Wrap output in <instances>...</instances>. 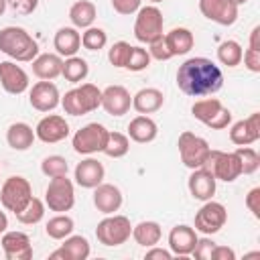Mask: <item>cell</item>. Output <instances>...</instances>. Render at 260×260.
<instances>
[{
  "label": "cell",
  "instance_id": "obj_1",
  "mask_svg": "<svg viewBox=\"0 0 260 260\" xmlns=\"http://www.w3.org/2000/svg\"><path fill=\"white\" fill-rule=\"evenodd\" d=\"M177 85L189 98L213 95L223 85V73L207 57H191L177 69Z\"/></svg>",
  "mask_w": 260,
  "mask_h": 260
},
{
  "label": "cell",
  "instance_id": "obj_2",
  "mask_svg": "<svg viewBox=\"0 0 260 260\" xmlns=\"http://www.w3.org/2000/svg\"><path fill=\"white\" fill-rule=\"evenodd\" d=\"M0 51L18 63H30L39 55V43L22 26H4L0 30Z\"/></svg>",
  "mask_w": 260,
  "mask_h": 260
},
{
  "label": "cell",
  "instance_id": "obj_3",
  "mask_svg": "<svg viewBox=\"0 0 260 260\" xmlns=\"http://www.w3.org/2000/svg\"><path fill=\"white\" fill-rule=\"evenodd\" d=\"M61 106L69 116H85L102 106V89L93 83H81L61 95Z\"/></svg>",
  "mask_w": 260,
  "mask_h": 260
},
{
  "label": "cell",
  "instance_id": "obj_4",
  "mask_svg": "<svg viewBox=\"0 0 260 260\" xmlns=\"http://www.w3.org/2000/svg\"><path fill=\"white\" fill-rule=\"evenodd\" d=\"M191 114L195 120L205 124L211 130H223L232 124V112L217 98H203L191 106Z\"/></svg>",
  "mask_w": 260,
  "mask_h": 260
},
{
  "label": "cell",
  "instance_id": "obj_5",
  "mask_svg": "<svg viewBox=\"0 0 260 260\" xmlns=\"http://www.w3.org/2000/svg\"><path fill=\"white\" fill-rule=\"evenodd\" d=\"M132 236V223L126 215H118V213H110L106 215L98 228H95V238L102 246L108 248H116L122 246L130 240Z\"/></svg>",
  "mask_w": 260,
  "mask_h": 260
},
{
  "label": "cell",
  "instance_id": "obj_6",
  "mask_svg": "<svg viewBox=\"0 0 260 260\" xmlns=\"http://www.w3.org/2000/svg\"><path fill=\"white\" fill-rule=\"evenodd\" d=\"M108 134H110V130L104 124L89 122L73 134L71 146L77 154H85V156L95 154V152H104V146L108 142Z\"/></svg>",
  "mask_w": 260,
  "mask_h": 260
},
{
  "label": "cell",
  "instance_id": "obj_7",
  "mask_svg": "<svg viewBox=\"0 0 260 260\" xmlns=\"http://www.w3.org/2000/svg\"><path fill=\"white\" fill-rule=\"evenodd\" d=\"M30 197H32V187H30L28 179H24L20 175H12L2 183L0 203L6 211H12L14 215L26 207Z\"/></svg>",
  "mask_w": 260,
  "mask_h": 260
},
{
  "label": "cell",
  "instance_id": "obj_8",
  "mask_svg": "<svg viewBox=\"0 0 260 260\" xmlns=\"http://www.w3.org/2000/svg\"><path fill=\"white\" fill-rule=\"evenodd\" d=\"M45 205L49 211L65 213L75 205V185L67 175L53 177L45 189Z\"/></svg>",
  "mask_w": 260,
  "mask_h": 260
},
{
  "label": "cell",
  "instance_id": "obj_9",
  "mask_svg": "<svg viewBox=\"0 0 260 260\" xmlns=\"http://www.w3.org/2000/svg\"><path fill=\"white\" fill-rule=\"evenodd\" d=\"M162 12L156 6H140L136 12V20H134V37L138 43L150 45L152 41H156L158 37H162Z\"/></svg>",
  "mask_w": 260,
  "mask_h": 260
},
{
  "label": "cell",
  "instance_id": "obj_10",
  "mask_svg": "<svg viewBox=\"0 0 260 260\" xmlns=\"http://www.w3.org/2000/svg\"><path fill=\"white\" fill-rule=\"evenodd\" d=\"M177 146H179V154H181V162L187 167V169H199L203 167L211 146L207 144L205 138L185 130L179 134V140H177Z\"/></svg>",
  "mask_w": 260,
  "mask_h": 260
},
{
  "label": "cell",
  "instance_id": "obj_11",
  "mask_svg": "<svg viewBox=\"0 0 260 260\" xmlns=\"http://www.w3.org/2000/svg\"><path fill=\"white\" fill-rule=\"evenodd\" d=\"M203 167L215 177V181H223V183H234L242 175V167L236 152L209 150Z\"/></svg>",
  "mask_w": 260,
  "mask_h": 260
},
{
  "label": "cell",
  "instance_id": "obj_12",
  "mask_svg": "<svg viewBox=\"0 0 260 260\" xmlns=\"http://www.w3.org/2000/svg\"><path fill=\"white\" fill-rule=\"evenodd\" d=\"M225 221H228L225 205L209 199V201H203V205L195 213L193 228H195V232H201L203 236H213L225 225Z\"/></svg>",
  "mask_w": 260,
  "mask_h": 260
},
{
  "label": "cell",
  "instance_id": "obj_13",
  "mask_svg": "<svg viewBox=\"0 0 260 260\" xmlns=\"http://www.w3.org/2000/svg\"><path fill=\"white\" fill-rule=\"evenodd\" d=\"M238 4L232 0H199V12L221 26H232L238 20Z\"/></svg>",
  "mask_w": 260,
  "mask_h": 260
},
{
  "label": "cell",
  "instance_id": "obj_14",
  "mask_svg": "<svg viewBox=\"0 0 260 260\" xmlns=\"http://www.w3.org/2000/svg\"><path fill=\"white\" fill-rule=\"evenodd\" d=\"M28 102L37 112H51L61 104V93L53 81L41 79L28 89Z\"/></svg>",
  "mask_w": 260,
  "mask_h": 260
},
{
  "label": "cell",
  "instance_id": "obj_15",
  "mask_svg": "<svg viewBox=\"0 0 260 260\" xmlns=\"http://www.w3.org/2000/svg\"><path fill=\"white\" fill-rule=\"evenodd\" d=\"M35 136L45 144L61 142L69 136V124L59 114H47L45 118L39 120V124L35 128Z\"/></svg>",
  "mask_w": 260,
  "mask_h": 260
},
{
  "label": "cell",
  "instance_id": "obj_16",
  "mask_svg": "<svg viewBox=\"0 0 260 260\" xmlns=\"http://www.w3.org/2000/svg\"><path fill=\"white\" fill-rule=\"evenodd\" d=\"M0 85L6 93L20 95L30 85L28 73L20 65H16V61H0Z\"/></svg>",
  "mask_w": 260,
  "mask_h": 260
},
{
  "label": "cell",
  "instance_id": "obj_17",
  "mask_svg": "<svg viewBox=\"0 0 260 260\" xmlns=\"http://www.w3.org/2000/svg\"><path fill=\"white\" fill-rule=\"evenodd\" d=\"M106 110V114L110 116H124L128 114V110L132 108V95L124 85H108L106 89H102V106Z\"/></svg>",
  "mask_w": 260,
  "mask_h": 260
},
{
  "label": "cell",
  "instance_id": "obj_18",
  "mask_svg": "<svg viewBox=\"0 0 260 260\" xmlns=\"http://www.w3.org/2000/svg\"><path fill=\"white\" fill-rule=\"evenodd\" d=\"M2 252L6 260H30L32 258V244L24 232H4L0 238Z\"/></svg>",
  "mask_w": 260,
  "mask_h": 260
},
{
  "label": "cell",
  "instance_id": "obj_19",
  "mask_svg": "<svg viewBox=\"0 0 260 260\" xmlns=\"http://www.w3.org/2000/svg\"><path fill=\"white\" fill-rule=\"evenodd\" d=\"M230 140L236 146H250L260 140V114L254 112L246 120H238L230 128Z\"/></svg>",
  "mask_w": 260,
  "mask_h": 260
},
{
  "label": "cell",
  "instance_id": "obj_20",
  "mask_svg": "<svg viewBox=\"0 0 260 260\" xmlns=\"http://www.w3.org/2000/svg\"><path fill=\"white\" fill-rule=\"evenodd\" d=\"M215 177L205 169V167H199V169H193L191 175H189V181H187V187H189V193L193 199L197 201H209L213 199L215 195Z\"/></svg>",
  "mask_w": 260,
  "mask_h": 260
},
{
  "label": "cell",
  "instance_id": "obj_21",
  "mask_svg": "<svg viewBox=\"0 0 260 260\" xmlns=\"http://www.w3.org/2000/svg\"><path fill=\"white\" fill-rule=\"evenodd\" d=\"M104 177H106L104 165H102L98 158H91V156H87V158H83L81 162H77V167H75V171H73L75 183H77L79 187H83V189H93V187H98V185L104 181Z\"/></svg>",
  "mask_w": 260,
  "mask_h": 260
},
{
  "label": "cell",
  "instance_id": "obj_22",
  "mask_svg": "<svg viewBox=\"0 0 260 260\" xmlns=\"http://www.w3.org/2000/svg\"><path fill=\"white\" fill-rule=\"evenodd\" d=\"M122 191L112 185V183H100L98 187H93V205L100 213L104 215H110V213H116L120 207H122Z\"/></svg>",
  "mask_w": 260,
  "mask_h": 260
},
{
  "label": "cell",
  "instance_id": "obj_23",
  "mask_svg": "<svg viewBox=\"0 0 260 260\" xmlns=\"http://www.w3.org/2000/svg\"><path fill=\"white\" fill-rule=\"evenodd\" d=\"M91 254V246L87 242L85 236H67L63 240V244L59 246V250L51 252L49 258L51 260H87Z\"/></svg>",
  "mask_w": 260,
  "mask_h": 260
},
{
  "label": "cell",
  "instance_id": "obj_24",
  "mask_svg": "<svg viewBox=\"0 0 260 260\" xmlns=\"http://www.w3.org/2000/svg\"><path fill=\"white\" fill-rule=\"evenodd\" d=\"M195 242H197V232L191 225L179 223L169 232V250L173 256H189L195 248Z\"/></svg>",
  "mask_w": 260,
  "mask_h": 260
},
{
  "label": "cell",
  "instance_id": "obj_25",
  "mask_svg": "<svg viewBox=\"0 0 260 260\" xmlns=\"http://www.w3.org/2000/svg\"><path fill=\"white\" fill-rule=\"evenodd\" d=\"M30 63H32V73L39 79H47V81L59 77L63 69V57L57 53H39Z\"/></svg>",
  "mask_w": 260,
  "mask_h": 260
},
{
  "label": "cell",
  "instance_id": "obj_26",
  "mask_svg": "<svg viewBox=\"0 0 260 260\" xmlns=\"http://www.w3.org/2000/svg\"><path fill=\"white\" fill-rule=\"evenodd\" d=\"M156 136H158V126L150 116L138 114L136 118L130 120V124H128V138L130 140H134L138 144H146V142H152Z\"/></svg>",
  "mask_w": 260,
  "mask_h": 260
},
{
  "label": "cell",
  "instance_id": "obj_27",
  "mask_svg": "<svg viewBox=\"0 0 260 260\" xmlns=\"http://www.w3.org/2000/svg\"><path fill=\"white\" fill-rule=\"evenodd\" d=\"M162 104H165V95L156 87H142L132 95V108L138 114H146V116L154 114L162 108Z\"/></svg>",
  "mask_w": 260,
  "mask_h": 260
},
{
  "label": "cell",
  "instance_id": "obj_28",
  "mask_svg": "<svg viewBox=\"0 0 260 260\" xmlns=\"http://www.w3.org/2000/svg\"><path fill=\"white\" fill-rule=\"evenodd\" d=\"M53 47H55L57 55H61L65 59L67 57H73V55H77V51L81 47V35L77 32L75 26H61L55 32Z\"/></svg>",
  "mask_w": 260,
  "mask_h": 260
},
{
  "label": "cell",
  "instance_id": "obj_29",
  "mask_svg": "<svg viewBox=\"0 0 260 260\" xmlns=\"http://www.w3.org/2000/svg\"><path fill=\"white\" fill-rule=\"evenodd\" d=\"M165 37V43H167V49L171 53V57H177V55H187L193 45H195V37L189 28L185 26H177V28H171L169 32L162 35Z\"/></svg>",
  "mask_w": 260,
  "mask_h": 260
},
{
  "label": "cell",
  "instance_id": "obj_30",
  "mask_svg": "<svg viewBox=\"0 0 260 260\" xmlns=\"http://www.w3.org/2000/svg\"><path fill=\"white\" fill-rule=\"evenodd\" d=\"M35 130L26 122H14L6 130V142L12 150H28L35 142Z\"/></svg>",
  "mask_w": 260,
  "mask_h": 260
},
{
  "label": "cell",
  "instance_id": "obj_31",
  "mask_svg": "<svg viewBox=\"0 0 260 260\" xmlns=\"http://www.w3.org/2000/svg\"><path fill=\"white\" fill-rule=\"evenodd\" d=\"M160 236H162V230H160V223L158 221L144 219V221L132 225V238L142 248H150V246L158 244L160 242Z\"/></svg>",
  "mask_w": 260,
  "mask_h": 260
},
{
  "label": "cell",
  "instance_id": "obj_32",
  "mask_svg": "<svg viewBox=\"0 0 260 260\" xmlns=\"http://www.w3.org/2000/svg\"><path fill=\"white\" fill-rule=\"evenodd\" d=\"M95 4L91 0H77L71 4L69 8V20L75 28H87V26H93V20H95Z\"/></svg>",
  "mask_w": 260,
  "mask_h": 260
},
{
  "label": "cell",
  "instance_id": "obj_33",
  "mask_svg": "<svg viewBox=\"0 0 260 260\" xmlns=\"http://www.w3.org/2000/svg\"><path fill=\"white\" fill-rule=\"evenodd\" d=\"M73 230H75V221L67 213H57L45 223V234L51 240H65L67 236L73 234Z\"/></svg>",
  "mask_w": 260,
  "mask_h": 260
},
{
  "label": "cell",
  "instance_id": "obj_34",
  "mask_svg": "<svg viewBox=\"0 0 260 260\" xmlns=\"http://www.w3.org/2000/svg\"><path fill=\"white\" fill-rule=\"evenodd\" d=\"M87 73H89V65H87L85 59L73 55V57H67V59L63 61L61 75H63L67 81H71V83H81V81L87 77Z\"/></svg>",
  "mask_w": 260,
  "mask_h": 260
},
{
  "label": "cell",
  "instance_id": "obj_35",
  "mask_svg": "<svg viewBox=\"0 0 260 260\" xmlns=\"http://www.w3.org/2000/svg\"><path fill=\"white\" fill-rule=\"evenodd\" d=\"M242 55H244V49L234 39H228L217 47V61L225 67H238L242 63Z\"/></svg>",
  "mask_w": 260,
  "mask_h": 260
},
{
  "label": "cell",
  "instance_id": "obj_36",
  "mask_svg": "<svg viewBox=\"0 0 260 260\" xmlns=\"http://www.w3.org/2000/svg\"><path fill=\"white\" fill-rule=\"evenodd\" d=\"M130 150V138L128 134H122V132H112L108 134V142L104 146V154L110 156V158H122L126 156Z\"/></svg>",
  "mask_w": 260,
  "mask_h": 260
},
{
  "label": "cell",
  "instance_id": "obj_37",
  "mask_svg": "<svg viewBox=\"0 0 260 260\" xmlns=\"http://www.w3.org/2000/svg\"><path fill=\"white\" fill-rule=\"evenodd\" d=\"M45 209H47L45 201H41L39 197L32 195L30 201L26 203V207L16 213V219H18L20 223H24V225H35V223H39V221L45 217Z\"/></svg>",
  "mask_w": 260,
  "mask_h": 260
},
{
  "label": "cell",
  "instance_id": "obj_38",
  "mask_svg": "<svg viewBox=\"0 0 260 260\" xmlns=\"http://www.w3.org/2000/svg\"><path fill=\"white\" fill-rule=\"evenodd\" d=\"M108 45V35L100 26H87L81 32V47L87 51H102Z\"/></svg>",
  "mask_w": 260,
  "mask_h": 260
},
{
  "label": "cell",
  "instance_id": "obj_39",
  "mask_svg": "<svg viewBox=\"0 0 260 260\" xmlns=\"http://www.w3.org/2000/svg\"><path fill=\"white\" fill-rule=\"evenodd\" d=\"M67 171H69V162H67V158L61 156V154H49V156H45L43 162H41V173H43L45 177H49V179L67 175Z\"/></svg>",
  "mask_w": 260,
  "mask_h": 260
},
{
  "label": "cell",
  "instance_id": "obj_40",
  "mask_svg": "<svg viewBox=\"0 0 260 260\" xmlns=\"http://www.w3.org/2000/svg\"><path fill=\"white\" fill-rule=\"evenodd\" d=\"M234 152H236V156L240 160L242 175H252V173L258 171V167H260V154L254 148H250V146H238Z\"/></svg>",
  "mask_w": 260,
  "mask_h": 260
},
{
  "label": "cell",
  "instance_id": "obj_41",
  "mask_svg": "<svg viewBox=\"0 0 260 260\" xmlns=\"http://www.w3.org/2000/svg\"><path fill=\"white\" fill-rule=\"evenodd\" d=\"M130 51H132V45H130V43L118 41V43H114V45L108 49V61H110L114 67H118V69H124L126 63H128Z\"/></svg>",
  "mask_w": 260,
  "mask_h": 260
},
{
  "label": "cell",
  "instance_id": "obj_42",
  "mask_svg": "<svg viewBox=\"0 0 260 260\" xmlns=\"http://www.w3.org/2000/svg\"><path fill=\"white\" fill-rule=\"evenodd\" d=\"M150 55H148V49H142V47H132V51H130V57H128V63H126V67L124 69H128V71H142V69H146L148 65H150Z\"/></svg>",
  "mask_w": 260,
  "mask_h": 260
},
{
  "label": "cell",
  "instance_id": "obj_43",
  "mask_svg": "<svg viewBox=\"0 0 260 260\" xmlns=\"http://www.w3.org/2000/svg\"><path fill=\"white\" fill-rule=\"evenodd\" d=\"M213 248H215V242H213L209 236H205V238H197L195 248H193L191 254H193L197 260H211Z\"/></svg>",
  "mask_w": 260,
  "mask_h": 260
},
{
  "label": "cell",
  "instance_id": "obj_44",
  "mask_svg": "<svg viewBox=\"0 0 260 260\" xmlns=\"http://www.w3.org/2000/svg\"><path fill=\"white\" fill-rule=\"evenodd\" d=\"M148 55H150V59H156V61H169V59H173L171 53H169V49H167L165 37H158L156 41H152L148 45Z\"/></svg>",
  "mask_w": 260,
  "mask_h": 260
},
{
  "label": "cell",
  "instance_id": "obj_45",
  "mask_svg": "<svg viewBox=\"0 0 260 260\" xmlns=\"http://www.w3.org/2000/svg\"><path fill=\"white\" fill-rule=\"evenodd\" d=\"M110 2H112V8L122 16H130L138 12V8L142 6V0H110Z\"/></svg>",
  "mask_w": 260,
  "mask_h": 260
},
{
  "label": "cell",
  "instance_id": "obj_46",
  "mask_svg": "<svg viewBox=\"0 0 260 260\" xmlns=\"http://www.w3.org/2000/svg\"><path fill=\"white\" fill-rule=\"evenodd\" d=\"M242 61H244V67L252 73H260V49H252L248 47L242 55Z\"/></svg>",
  "mask_w": 260,
  "mask_h": 260
},
{
  "label": "cell",
  "instance_id": "obj_47",
  "mask_svg": "<svg viewBox=\"0 0 260 260\" xmlns=\"http://www.w3.org/2000/svg\"><path fill=\"white\" fill-rule=\"evenodd\" d=\"M244 203H246V207L250 209V213H252L256 219H260V187H252V189L248 191Z\"/></svg>",
  "mask_w": 260,
  "mask_h": 260
},
{
  "label": "cell",
  "instance_id": "obj_48",
  "mask_svg": "<svg viewBox=\"0 0 260 260\" xmlns=\"http://www.w3.org/2000/svg\"><path fill=\"white\" fill-rule=\"evenodd\" d=\"M6 2L16 14H32L39 6V0H6Z\"/></svg>",
  "mask_w": 260,
  "mask_h": 260
},
{
  "label": "cell",
  "instance_id": "obj_49",
  "mask_svg": "<svg viewBox=\"0 0 260 260\" xmlns=\"http://www.w3.org/2000/svg\"><path fill=\"white\" fill-rule=\"evenodd\" d=\"M144 258H146V260H154V258H158V260H171V258H173V254H171V250L158 248V246L154 244V246H150V248L146 250Z\"/></svg>",
  "mask_w": 260,
  "mask_h": 260
},
{
  "label": "cell",
  "instance_id": "obj_50",
  "mask_svg": "<svg viewBox=\"0 0 260 260\" xmlns=\"http://www.w3.org/2000/svg\"><path fill=\"white\" fill-rule=\"evenodd\" d=\"M211 260H236V252L232 248H228V246L215 244L213 254H211Z\"/></svg>",
  "mask_w": 260,
  "mask_h": 260
},
{
  "label": "cell",
  "instance_id": "obj_51",
  "mask_svg": "<svg viewBox=\"0 0 260 260\" xmlns=\"http://www.w3.org/2000/svg\"><path fill=\"white\" fill-rule=\"evenodd\" d=\"M258 37H260V26H254L252 32H250V47H252V49H260Z\"/></svg>",
  "mask_w": 260,
  "mask_h": 260
},
{
  "label": "cell",
  "instance_id": "obj_52",
  "mask_svg": "<svg viewBox=\"0 0 260 260\" xmlns=\"http://www.w3.org/2000/svg\"><path fill=\"white\" fill-rule=\"evenodd\" d=\"M6 230H8V217H6V213L0 209V236H2Z\"/></svg>",
  "mask_w": 260,
  "mask_h": 260
},
{
  "label": "cell",
  "instance_id": "obj_53",
  "mask_svg": "<svg viewBox=\"0 0 260 260\" xmlns=\"http://www.w3.org/2000/svg\"><path fill=\"white\" fill-rule=\"evenodd\" d=\"M6 8H8V2L6 0H0V16L6 12Z\"/></svg>",
  "mask_w": 260,
  "mask_h": 260
},
{
  "label": "cell",
  "instance_id": "obj_54",
  "mask_svg": "<svg viewBox=\"0 0 260 260\" xmlns=\"http://www.w3.org/2000/svg\"><path fill=\"white\" fill-rule=\"evenodd\" d=\"M232 2H236V4H238V6H242V4H246V2H248V0H232Z\"/></svg>",
  "mask_w": 260,
  "mask_h": 260
},
{
  "label": "cell",
  "instance_id": "obj_55",
  "mask_svg": "<svg viewBox=\"0 0 260 260\" xmlns=\"http://www.w3.org/2000/svg\"><path fill=\"white\" fill-rule=\"evenodd\" d=\"M150 2H154V4H156V2H162V0H150Z\"/></svg>",
  "mask_w": 260,
  "mask_h": 260
}]
</instances>
